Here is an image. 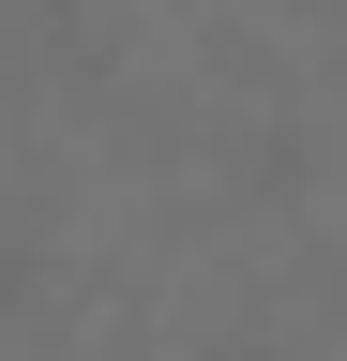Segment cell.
I'll use <instances>...</instances> for the list:
<instances>
[{
    "label": "cell",
    "mask_w": 347,
    "mask_h": 361,
    "mask_svg": "<svg viewBox=\"0 0 347 361\" xmlns=\"http://www.w3.org/2000/svg\"><path fill=\"white\" fill-rule=\"evenodd\" d=\"M242 361H257V346H242Z\"/></svg>",
    "instance_id": "cell-1"
}]
</instances>
